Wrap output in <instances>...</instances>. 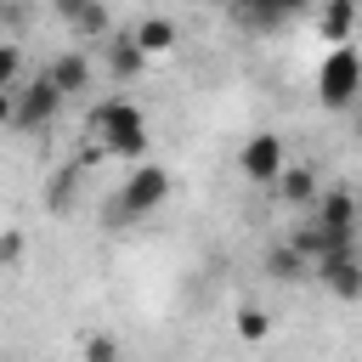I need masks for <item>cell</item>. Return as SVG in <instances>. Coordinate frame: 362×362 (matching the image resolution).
I'll return each instance as SVG.
<instances>
[{
    "label": "cell",
    "mask_w": 362,
    "mask_h": 362,
    "mask_svg": "<svg viewBox=\"0 0 362 362\" xmlns=\"http://www.w3.org/2000/svg\"><path fill=\"white\" fill-rule=\"evenodd\" d=\"M317 102L328 113H345L362 102V51L356 45H328V57L317 62Z\"/></svg>",
    "instance_id": "obj_2"
},
{
    "label": "cell",
    "mask_w": 362,
    "mask_h": 362,
    "mask_svg": "<svg viewBox=\"0 0 362 362\" xmlns=\"http://www.w3.org/2000/svg\"><path fill=\"white\" fill-rule=\"evenodd\" d=\"M141 68H147V57L136 51V40H130V34H113V45H107V74H113V79H136Z\"/></svg>",
    "instance_id": "obj_14"
},
{
    "label": "cell",
    "mask_w": 362,
    "mask_h": 362,
    "mask_svg": "<svg viewBox=\"0 0 362 362\" xmlns=\"http://www.w3.org/2000/svg\"><path fill=\"white\" fill-rule=\"evenodd\" d=\"M51 6L79 40H107V6L102 0H51Z\"/></svg>",
    "instance_id": "obj_8"
},
{
    "label": "cell",
    "mask_w": 362,
    "mask_h": 362,
    "mask_svg": "<svg viewBox=\"0 0 362 362\" xmlns=\"http://www.w3.org/2000/svg\"><path fill=\"white\" fill-rule=\"evenodd\" d=\"M62 96H74V90H90V57H79V51H62V57H51L45 68H40Z\"/></svg>",
    "instance_id": "obj_9"
},
{
    "label": "cell",
    "mask_w": 362,
    "mask_h": 362,
    "mask_svg": "<svg viewBox=\"0 0 362 362\" xmlns=\"http://www.w3.org/2000/svg\"><path fill=\"white\" fill-rule=\"evenodd\" d=\"M57 107H62V90H57L45 74H34L23 90H11V124H17V130H45V124L57 119Z\"/></svg>",
    "instance_id": "obj_4"
},
{
    "label": "cell",
    "mask_w": 362,
    "mask_h": 362,
    "mask_svg": "<svg viewBox=\"0 0 362 362\" xmlns=\"http://www.w3.org/2000/svg\"><path fill=\"white\" fill-rule=\"evenodd\" d=\"M283 136H272V130H260V136H249L243 147H238V170L255 181V187H272L277 175H283Z\"/></svg>",
    "instance_id": "obj_7"
},
{
    "label": "cell",
    "mask_w": 362,
    "mask_h": 362,
    "mask_svg": "<svg viewBox=\"0 0 362 362\" xmlns=\"http://www.w3.org/2000/svg\"><path fill=\"white\" fill-rule=\"evenodd\" d=\"M317 34H322L328 45H351V34H356V0H322Z\"/></svg>",
    "instance_id": "obj_11"
},
{
    "label": "cell",
    "mask_w": 362,
    "mask_h": 362,
    "mask_svg": "<svg viewBox=\"0 0 362 362\" xmlns=\"http://www.w3.org/2000/svg\"><path fill=\"white\" fill-rule=\"evenodd\" d=\"M23 249H28V243H23V232H17V226H6V232H0V266H6V272H11V266H23Z\"/></svg>",
    "instance_id": "obj_18"
},
{
    "label": "cell",
    "mask_w": 362,
    "mask_h": 362,
    "mask_svg": "<svg viewBox=\"0 0 362 362\" xmlns=\"http://www.w3.org/2000/svg\"><path fill=\"white\" fill-rule=\"evenodd\" d=\"M232 328H238V339H249V345H266V339H272V317H266L260 305H238Z\"/></svg>",
    "instance_id": "obj_15"
},
{
    "label": "cell",
    "mask_w": 362,
    "mask_h": 362,
    "mask_svg": "<svg viewBox=\"0 0 362 362\" xmlns=\"http://www.w3.org/2000/svg\"><path fill=\"white\" fill-rule=\"evenodd\" d=\"M272 187H277V198L294 204V209H311V204H317V170H311V164H283V175H277Z\"/></svg>",
    "instance_id": "obj_10"
},
{
    "label": "cell",
    "mask_w": 362,
    "mask_h": 362,
    "mask_svg": "<svg viewBox=\"0 0 362 362\" xmlns=\"http://www.w3.org/2000/svg\"><path fill=\"white\" fill-rule=\"evenodd\" d=\"M130 40H136V51L153 62V57H170L175 51V23L170 17H141L136 28H130Z\"/></svg>",
    "instance_id": "obj_12"
},
{
    "label": "cell",
    "mask_w": 362,
    "mask_h": 362,
    "mask_svg": "<svg viewBox=\"0 0 362 362\" xmlns=\"http://www.w3.org/2000/svg\"><path fill=\"white\" fill-rule=\"evenodd\" d=\"M288 243H294V249H300L305 260H317V255H328V249H334V243H328V232H322V226H317L311 215H305V221H300V226L288 232Z\"/></svg>",
    "instance_id": "obj_16"
},
{
    "label": "cell",
    "mask_w": 362,
    "mask_h": 362,
    "mask_svg": "<svg viewBox=\"0 0 362 362\" xmlns=\"http://www.w3.org/2000/svg\"><path fill=\"white\" fill-rule=\"evenodd\" d=\"M266 272H272L277 283H300V277H311V260H305L294 243H272V249H266Z\"/></svg>",
    "instance_id": "obj_13"
},
{
    "label": "cell",
    "mask_w": 362,
    "mask_h": 362,
    "mask_svg": "<svg viewBox=\"0 0 362 362\" xmlns=\"http://www.w3.org/2000/svg\"><path fill=\"white\" fill-rule=\"evenodd\" d=\"M266 6H272V11H277V17H294V11H305V6H311V0H266Z\"/></svg>",
    "instance_id": "obj_21"
},
{
    "label": "cell",
    "mask_w": 362,
    "mask_h": 362,
    "mask_svg": "<svg viewBox=\"0 0 362 362\" xmlns=\"http://www.w3.org/2000/svg\"><path fill=\"white\" fill-rule=\"evenodd\" d=\"M17 68H23V51L0 40V90H17Z\"/></svg>",
    "instance_id": "obj_19"
},
{
    "label": "cell",
    "mask_w": 362,
    "mask_h": 362,
    "mask_svg": "<svg viewBox=\"0 0 362 362\" xmlns=\"http://www.w3.org/2000/svg\"><path fill=\"white\" fill-rule=\"evenodd\" d=\"M79 351H85V362H124L113 334H85V345H79Z\"/></svg>",
    "instance_id": "obj_17"
},
{
    "label": "cell",
    "mask_w": 362,
    "mask_h": 362,
    "mask_svg": "<svg viewBox=\"0 0 362 362\" xmlns=\"http://www.w3.org/2000/svg\"><path fill=\"white\" fill-rule=\"evenodd\" d=\"M85 130L102 141V153H113V158H141L147 153V113L136 107V102H96L90 113H85Z\"/></svg>",
    "instance_id": "obj_1"
},
{
    "label": "cell",
    "mask_w": 362,
    "mask_h": 362,
    "mask_svg": "<svg viewBox=\"0 0 362 362\" xmlns=\"http://www.w3.org/2000/svg\"><path fill=\"white\" fill-rule=\"evenodd\" d=\"M311 272H317V283H322L334 300H362V255H356L351 243H339V249L317 255V260H311Z\"/></svg>",
    "instance_id": "obj_6"
},
{
    "label": "cell",
    "mask_w": 362,
    "mask_h": 362,
    "mask_svg": "<svg viewBox=\"0 0 362 362\" xmlns=\"http://www.w3.org/2000/svg\"><path fill=\"white\" fill-rule=\"evenodd\" d=\"M11 124V90H0V130Z\"/></svg>",
    "instance_id": "obj_22"
},
{
    "label": "cell",
    "mask_w": 362,
    "mask_h": 362,
    "mask_svg": "<svg viewBox=\"0 0 362 362\" xmlns=\"http://www.w3.org/2000/svg\"><path fill=\"white\" fill-rule=\"evenodd\" d=\"M221 6H226V11H238V17H243V23H255V17H260V11H272V6H266V0H221Z\"/></svg>",
    "instance_id": "obj_20"
},
{
    "label": "cell",
    "mask_w": 362,
    "mask_h": 362,
    "mask_svg": "<svg viewBox=\"0 0 362 362\" xmlns=\"http://www.w3.org/2000/svg\"><path fill=\"white\" fill-rule=\"evenodd\" d=\"M311 221H317V226L328 232V243L339 249V243H351V238H356V226H362V204H356L345 187H328V192H317Z\"/></svg>",
    "instance_id": "obj_5"
},
{
    "label": "cell",
    "mask_w": 362,
    "mask_h": 362,
    "mask_svg": "<svg viewBox=\"0 0 362 362\" xmlns=\"http://www.w3.org/2000/svg\"><path fill=\"white\" fill-rule=\"evenodd\" d=\"M351 113H356V136H362V102H356V107H351Z\"/></svg>",
    "instance_id": "obj_23"
},
{
    "label": "cell",
    "mask_w": 362,
    "mask_h": 362,
    "mask_svg": "<svg viewBox=\"0 0 362 362\" xmlns=\"http://www.w3.org/2000/svg\"><path fill=\"white\" fill-rule=\"evenodd\" d=\"M164 198H170V170H164V164H136L130 181L119 187L113 215H153Z\"/></svg>",
    "instance_id": "obj_3"
}]
</instances>
